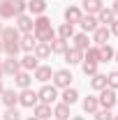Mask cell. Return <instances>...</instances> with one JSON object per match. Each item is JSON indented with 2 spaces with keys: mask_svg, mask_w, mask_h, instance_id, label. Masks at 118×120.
<instances>
[{
  "mask_svg": "<svg viewBox=\"0 0 118 120\" xmlns=\"http://www.w3.org/2000/svg\"><path fill=\"white\" fill-rule=\"evenodd\" d=\"M32 28H35V32H37L39 42H51V39H53V28H51V21H49L46 16H39Z\"/></svg>",
  "mask_w": 118,
  "mask_h": 120,
  "instance_id": "cell-1",
  "label": "cell"
},
{
  "mask_svg": "<svg viewBox=\"0 0 118 120\" xmlns=\"http://www.w3.org/2000/svg\"><path fill=\"white\" fill-rule=\"evenodd\" d=\"M37 99H39V97H37V92H35V90H30V88H23V92L19 95V102H21L23 106H35V104H37Z\"/></svg>",
  "mask_w": 118,
  "mask_h": 120,
  "instance_id": "cell-2",
  "label": "cell"
},
{
  "mask_svg": "<svg viewBox=\"0 0 118 120\" xmlns=\"http://www.w3.org/2000/svg\"><path fill=\"white\" fill-rule=\"evenodd\" d=\"M72 79H74V76L70 74L67 69H58V72L53 74V81H56V86H58V88H67V86L72 83Z\"/></svg>",
  "mask_w": 118,
  "mask_h": 120,
  "instance_id": "cell-3",
  "label": "cell"
},
{
  "mask_svg": "<svg viewBox=\"0 0 118 120\" xmlns=\"http://www.w3.org/2000/svg\"><path fill=\"white\" fill-rule=\"evenodd\" d=\"M97 102H100V104H102L104 109H111V106L116 104V92H114V90H111V88H109V90L104 88V90H102V95H100V99H97Z\"/></svg>",
  "mask_w": 118,
  "mask_h": 120,
  "instance_id": "cell-4",
  "label": "cell"
},
{
  "mask_svg": "<svg viewBox=\"0 0 118 120\" xmlns=\"http://www.w3.org/2000/svg\"><path fill=\"white\" fill-rule=\"evenodd\" d=\"M19 69H21V62H19L14 56H9V58L2 62V72H5V74H19Z\"/></svg>",
  "mask_w": 118,
  "mask_h": 120,
  "instance_id": "cell-5",
  "label": "cell"
},
{
  "mask_svg": "<svg viewBox=\"0 0 118 120\" xmlns=\"http://www.w3.org/2000/svg\"><path fill=\"white\" fill-rule=\"evenodd\" d=\"M37 97L42 99V104H51V102L56 99V88H53V86H44V88L37 92Z\"/></svg>",
  "mask_w": 118,
  "mask_h": 120,
  "instance_id": "cell-6",
  "label": "cell"
},
{
  "mask_svg": "<svg viewBox=\"0 0 118 120\" xmlns=\"http://www.w3.org/2000/svg\"><path fill=\"white\" fill-rule=\"evenodd\" d=\"M32 51H35V53H32L35 58H46V56L51 53V42H37Z\"/></svg>",
  "mask_w": 118,
  "mask_h": 120,
  "instance_id": "cell-7",
  "label": "cell"
},
{
  "mask_svg": "<svg viewBox=\"0 0 118 120\" xmlns=\"http://www.w3.org/2000/svg\"><path fill=\"white\" fill-rule=\"evenodd\" d=\"M32 26H35V23H32V19H30V16H26V14L16 16V28L21 30V32H30Z\"/></svg>",
  "mask_w": 118,
  "mask_h": 120,
  "instance_id": "cell-8",
  "label": "cell"
},
{
  "mask_svg": "<svg viewBox=\"0 0 118 120\" xmlns=\"http://www.w3.org/2000/svg\"><path fill=\"white\" fill-rule=\"evenodd\" d=\"M79 23H81V28L86 30V32H95L97 30V19L95 16H81Z\"/></svg>",
  "mask_w": 118,
  "mask_h": 120,
  "instance_id": "cell-9",
  "label": "cell"
},
{
  "mask_svg": "<svg viewBox=\"0 0 118 120\" xmlns=\"http://www.w3.org/2000/svg\"><path fill=\"white\" fill-rule=\"evenodd\" d=\"M65 62L67 65H79L81 62V51L79 49H67L65 51Z\"/></svg>",
  "mask_w": 118,
  "mask_h": 120,
  "instance_id": "cell-10",
  "label": "cell"
},
{
  "mask_svg": "<svg viewBox=\"0 0 118 120\" xmlns=\"http://www.w3.org/2000/svg\"><path fill=\"white\" fill-rule=\"evenodd\" d=\"M14 16V5L12 0H2L0 2V19H12Z\"/></svg>",
  "mask_w": 118,
  "mask_h": 120,
  "instance_id": "cell-11",
  "label": "cell"
},
{
  "mask_svg": "<svg viewBox=\"0 0 118 120\" xmlns=\"http://www.w3.org/2000/svg\"><path fill=\"white\" fill-rule=\"evenodd\" d=\"M35 116L39 120L51 118V104H35Z\"/></svg>",
  "mask_w": 118,
  "mask_h": 120,
  "instance_id": "cell-12",
  "label": "cell"
},
{
  "mask_svg": "<svg viewBox=\"0 0 118 120\" xmlns=\"http://www.w3.org/2000/svg\"><path fill=\"white\" fill-rule=\"evenodd\" d=\"M65 19H67V23H79V21H81L79 7H67V9H65Z\"/></svg>",
  "mask_w": 118,
  "mask_h": 120,
  "instance_id": "cell-13",
  "label": "cell"
},
{
  "mask_svg": "<svg viewBox=\"0 0 118 120\" xmlns=\"http://www.w3.org/2000/svg\"><path fill=\"white\" fill-rule=\"evenodd\" d=\"M51 74H53V72H51V67H46V65H42V67H37V69H35V79H37V81H42V83L49 81Z\"/></svg>",
  "mask_w": 118,
  "mask_h": 120,
  "instance_id": "cell-14",
  "label": "cell"
},
{
  "mask_svg": "<svg viewBox=\"0 0 118 120\" xmlns=\"http://www.w3.org/2000/svg\"><path fill=\"white\" fill-rule=\"evenodd\" d=\"M97 53H100V62H109V60L114 58V49L109 44H102L100 49H97Z\"/></svg>",
  "mask_w": 118,
  "mask_h": 120,
  "instance_id": "cell-15",
  "label": "cell"
},
{
  "mask_svg": "<svg viewBox=\"0 0 118 120\" xmlns=\"http://www.w3.org/2000/svg\"><path fill=\"white\" fill-rule=\"evenodd\" d=\"M2 102H5V104H7V106H14L16 102H19V95H16L14 90L5 88V90H2Z\"/></svg>",
  "mask_w": 118,
  "mask_h": 120,
  "instance_id": "cell-16",
  "label": "cell"
},
{
  "mask_svg": "<svg viewBox=\"0 0 118 120\" xmlns=\"http://www.w3.org/2000/svg\"><path fill=\"white\" fill-rule=\"evenodd\" d=\"M2 42H19V30L16 28H2Z\"/></svg>",
  "mask_w": 118,
  "mask_h": 120,
  "instance_id": "cell-17",
  "label": "cell"
},
{
  "mask_svg": "<svg viewBox=\"0 0 118 120\" xmlns=\"http://www.w3.org/2000/svg\"><path fill=\"white\" fill-rule=\"evenodd\" d=\"M28 9L32 12V14H44L46 2H44V0H30V2H28Z\"/></svg>",
  "mask_w": 118,
  "mask_h": 120,
  "instance_id": "cell-18",
  "label": "cell"
},
{
  "mask_svg": "<svg viewBox=\"0 0 118 120\" xmlns=\"http://www.w3.org/2000/svg\"><path fill=\"white\" fill-rule=\"evenodd\" d=\"M83 9H86L88 14L100 12V9H102V0H83Z\"/></svg>",
  "mask_w": 118,
  "mask_h": 120,
  "instance_id": "cell-19",
  "label": "cell"
},
{
  "mask_svg": "<svg viewBox=\"0 0 118 120\" xmlns=\"http://www.w3.org/2000/svg\"><path fill=\"white\" fill-rule=\"evenodd\" d=\"M109 35H111V30H109V28H97V30H95V42H97L100 46H102V44H106Z\"/></svg>",
  "mask_w": 118,
  "mask_h": 120,
  "instance_id": "cell-20",
  "label": "cell"
},
{
  "mask_svg": "<svg viewBox=\"0 0 118 120\" xmlns=\"http://www.w3.org/2000/svg\"><path fill=\"white\" fill-rule=\"evenodd\" d=\"M35 44H37V39H35V37H32L30 32H26L19 46H21V49H26V51H32V49H35Z\"/></svg>",
  "mask_w": 118,
  "mask_h": 120,
  "instance_id": "cell-21",
  "label": "cell"
},
{
  "mask_svg": "<svg viewBox=\"0 0 118 120\" xmlns=\"http://www.w3.org/2000/svg\"><path fill=\"white\" fill-rule=\"evenodd\" d=\"M90 86H93L95 90H104V88H106V76H104V74H93Z\"/></svg>",
  "mask_w": 118,
  "mask_h": 120,
  "instance_id": "cell-22",
  "label": "cell"
},
{
  "mask_svg": "<svg viewBox=\"0 0 118 120\" xmlns=\"http://www.w3.org/2000/svg\"><path fill=\"white\" fill-rule=\"evenodd\" d=\"M53 116H56L58 120H67L70 118V104H58L56 111H53Z\"/></svg>",
  "mask_w": 118,
  "mask_h": 120,
  "instance_id": "cell-23",
  "label": "cell"
},
{
  "mask_svg": "<svg viewBox=\"0 0 118 120\" xmlns=\"http://www.w3.org/2000/svg\"><path fill=\"white\" fill-rule=\"evenodd\" d=\"M76 99H79V92H76L74 88H67L65 92H63V104H74Z\"/></svg>",
  "mask_w": 118,
  "mask_h": 120,
  "instance_id": "cell-24",
  "label": "cell"
},
{
  "mask_svg": "<svg viewBox=\"0 0 118 120\" xmlns=\"http://www.w3.org/2000/svg\"><path fill=\"white\" fill-rule=\"evenodd\" d=\"M100 14V19H97V23H114V9H100L97 12Z\"/></svg>",
  "mask_w": 118,
  "mask_h": 120,
  "instance_id": "cell-25",
  "label": "cell"
},
{
  "mask_svg": "<svg viewBox=\"0 0 118 120\" xmlns=\"http://www.w3.org/2000/svg\"><path fill=\"white\" fill-rule=\"evenodd\" d=\"M97 104H100L97 97H86V99H83V111H86V113H95V111H97Z\"/></svg>",
  "mask_w": 118,
  "mask_h": 120,
  "instance_id": "cell-26",
  "label": "cell"
},
{
  "mask_svg": "<svg viewBox=\"0 0 118 120\" xmlns=\"http://www.w3.org/2000/svg\"><path fill=\"white\" fill-rule=\"evenodd\" d=\"M37 60L39 58H35V56H26V58L21 60V67H23V69H37V67H39Z\"/></svg>",
  "mask_w": 118,
  "mask_h": 120,
  "instance_id": "cell-27",
  "label": "cell"
},
{
  "mask_svg": "<svg viewBox=\"0 0 118 120\" xmlns=\"http://www.w3.org/2000/svg\"><path fill=\"white\" fill-rule=\"evenodd\" d=\"M14 81L19 88H28L30 86V76L26 74V72H19V74H14Z\"/></svg>",
  "mask_w": 118,
  "mask_h": 120,
  "instance_id": "cell-28",
  "label": "cell"
},
{
  "mask_svg": "<svg viewBox=\"0 0 118 120\" xmlns=\"http://www.w3.org/2000/svg\"><path fill=\"white\" fill-rule=\"evenodd\" d=\"M70 46H67V39H56L53 44H51V51L53 53H65Z\"/></svg>",
  "mask_w": 118,
  "mask_h": 120,
  "instance_id": "cell-29",
  "label": "cell"
},
{
  "mask_svg": "<svg viewBox=\"0 0 118 120\" xmlns=\"http://www.w3.org/2000/svg\"><path fill=\"white\" fill-rule=\"evenodd\" d=\"M58 32H60V39H70V37L74 35V28H72V23H63Z\"/></svg>",
  "mask_w": 118,
  "mask_h": 120,
  "instance_id": "cell-30",
  "label": "cell"
},
{
  "mask_svg": "<svg viewBox=\"0 0 118 120\" xmlns=\"http://www.w3.org/2000/svg\"><path fill=\"white\" fill-rule=\"evenodd\" d=\"M74 49H79V51L88 49V37H86V35H76V37H74Z\"/></svg>",
  "mask_w": 118,
  "mask_h": 120,
  "instance_id": "cell-31",
  "label": "cell"
},
{
  "mask_svg": "<svg viewBox=\"0 0 118 120\" xmlns=\"http://www.w3.org/2000/svg\"><path fill=\"white\" fill-rule=\"evenodd\" d=\"M81 69H83V74H86V76H93V74H97V62H88V60H86Z\"/></svg>",
  "mask_w": 118,
  "mask_h": 120,
  "instance_id": "cell-32",
  "label": "cell"
},
{
  "mask_svg": "<svg viewBox=\"0 0 118 120\" xmlns=\"http://www.w3.org/2000/svg\"><path fill=\"white\" fill-rule=\"evenodd\" d=\"M12 5H14V16H21L23 12H26V7H28L23 0H12Z\"/></svg>",
  "mask_w": 118,
  "mask_h": 120,
  "instance_id": "cell-33",
  "label": "cell"
},
{
  "mask_svg": "<svg viewBox=\"0 0 118 120\" xmlns=\"http://www.w3.org/2000/svg\"><path fill=\"white\" fill-rule=\"evenodd\" d=\"M106 86L111 90H118V72H111V74L106 76Z\"/></svg>",
  "mask_w": 118,
  "mask_h": 120,
  "instance_id": "cell-34",
  "label": "cell"
},
{
  "mask_svg": "<svg viewBox=\"0 0 118 120\" xmlns=\"http://www.w3.org/2000/svg\"><path fill=\"white\" fill-rule=\"evenodd\" d=\"M86 60H88V62H100V53H97V49H88Z\"/></svg>",
  "mask_w": 118,
  "mask_h": 120,
  "instance_id": "cell-35",
  "label": "cell"
},
{
  "mask_svg": "<svg viewBox=\"0 0 118 120\" xmlns=\"http://www.w3.org/2000/svg\"><path fill=\"white\" fill-rule=\"evenodd\" d=\"M2 120H21V116H19V111H14L12 106L7 109V113H5V118Z\"/></svg>",
  "mask_w": 118,
  "mask_h": 120,
  "instance_id": "cell-36",
  "label": "cell"
},
{
  "mask_svg": "<svg viewBox=\"0 0 118 120\" xmlns=\"http://www.w3.org/2000/svg\"><path fill=\"white\" fill-rule=\"evenodd\" d=\"M95 116H97V118H95V120H111V118H114L109 109H106V111H95Z\"/></svg>",
  "mask_w": 118,
  "mask_h": 120,
  "instance_id": "cell-37",
  "label": "cell"
},
{
  "mask_svg": "<svg viewBox=\"0 0 118 120\" xmlns=\"http://www.w3.org/2000/svg\"><path fill=\"white\" fill-rule=\"evenodd\" d=\"M111 32H114V35H118V21H114V23H111Z\"/></svg>",
  "mask_w": 118,
  "mask_h": 120,
  "instance_id": "cell-38",
  "label": "cell"
},
{
  "mask_svg": "<svg viewBox=\"0 0 118 120\" xmlns=\"http://www.w3.org/2000/svg\"><path fill=\"white\" fill-rule=\"evenodd\" d=\"M114 14H118V0H116V5H114Z\"/></svg>",
  "mask_w": 118,
  "mask_h": 120,
  "instance_id": "cell-39",
  "label": "cell"
},
{
  "mask_svg": "<svg viewBox=\"0 0 118 120\" xmlns=\"http://www.w3.org/2000/svg\"><path fill=\"white\" fill-rule=\"evenodd\" d=\"M2 90H5V88H2V81H0V95H2Z\"/></svg>",
  "mask_w": 118,
  "mask_h": 120,
  "instance_id": "cell-40",
  "label": "cell"
},
{
  "mask_svg": "<svg viewBox=\"0 0 118 120\" xmlns=\"http://www.w3.org/2000/svg\"><path fill=\"white\" fill-rule=\"evenodd\" d=\"M72 120H83V118H81V116H76V118H72Z\"/></svg>",
  "mask_w": 118,
  "mask_h": 120,
  "instance_id": "cell-41",
  "label": "cell"
},
{
  "mask_svg": "<svg viewBox=\"0 0 118 120\" xmlns=\"http://www.w3.org/2000/svg\"><path fill=\"white\" fill-rule=\"evenodd\" d=\"M2 74H5V72H2V65H0V76H2Z\"/></svg>",
  "mask_w": 118,
  "mask_h": 120,
  "instance_id": "cell-42",
  "label": "cell"
},
{
  "mask_svg": "<svg viewBox=\"0 0 118 120\" xmlns=\"http://www.w3.org/2000/svg\"><path fill=\"white\" fill-rule=\"evenodd\" d=\"M0 51H2V39H0Z\"/></svg>",
  "mask_w": 118,
  "mask_h": 120,
  "instance_id": "cell-43",
  "label": "cell"
},
{
  "mask_svg": "<svg viewBox=\"0 0 118 120\" xmlns=\"http://www.w3.org/2000/svg\"><path fill=\"white\" fill-rule=\"evenodd\" d=\"M28 120H39V118H28Z\"/></svg>",
  "mask_w": 118,
  "mask_h": 120,
  "instance_id": "cell-44",
  "label": "cell"
},
{
  "mask_svg": "<svg viewBox=\"0 0 118 120\" xmlns=\"http://www.w3.org/2000/svg\"><path fill=\"white\" fill-rule=\"evenodd\" d=\"M0 32H2V23H0Z\"/></svg>",
  "mask_w": 118,
  "mask_h": 120,
  "instance_id": "cell-45",
  "label": "cell"
},
{
  "mask_svg": "<svg viewBox=\"0 0 118 120\" xmlns=\"http://www.w3.org/2000/svg\"><path fill=\"white\" fill-rule=\"evenodd\" d=\"M116 60H118V53H116Z\"/></svg>",
  "mask_w": 118,
  "mask_h": 120,
  "instance_id": "cell-46",
  "label": "cell"
},
{
  "mask_svg": "<svg viewBox=\"0 0 118 120\" xmlns=\"http://www.w3.org/2000/svg\"><path fill=\"white\" fill-rule=\"evenodd\" d=\"M111 120H118V118H111Z\"/></svg>",
  "mask_w": 118,
  "mask_h": 120,
  "instance_id": "cell-47",
  "label": "cell"
}]
</instances>
